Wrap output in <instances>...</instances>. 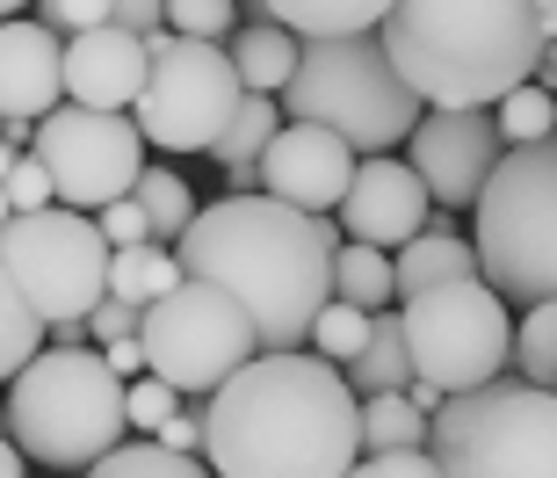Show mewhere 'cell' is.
<instances>
[{
	"instance_id": "cell-1",
	"label": "cell",
	"mask_w": 557,
	"mask_h": 478,
	"mask_svg": "<svg viewBox=\"0 0 557 478\" xmlns=\"http://www.w3.org/2000/svg\"><path fill=\"white\" fill-rule=\"evenodd\" d=\"M355 457H362V399L311 348L253 355L203 406L210 478H348Z\"/></svg>"
},
{
	"instance_id": "cell-2",
	"label": "cell",
	"mask_w": 557,
	"mask_h": 478,
	"mask_svg": "<svg viewBox=\"0 0 557 478\" xmlns=\"http://www.w3.org/2000/svg\"><path fill=\"white\" fill-rule=\"evenodd\" d=\"M333 247L341 232L311 210H289L275 196H218L188 218V232L174 240L182 275H203L218 291H232L247 305L253 348H305L319 305L333 297Z\"/></svg>"
},
{
	"instance_id": "cell-3",
	"label": "cell",
	"mask_w": 557,
	"mask_h": 478,
	"mask_svg": "<svg viewBox=\"0 0 557 478\" xmlns=\"http://www.w3.org/2000/svg\"><path fill=\"white\" fill-rule=\"evenodd\" d=\"M376 44L420 109H493L499 95L536 81L550 29L536 0H392Z\"/></svg>"
},
{
	"instance_id": "cell-4",
	"label": "cell",
	"mask_w": 557,
	"mask_h": 478,
	"mask_svg": "<svg viewBox=\"0 0 557 478\" xmlns=\"http://www.w3.org/2000/svg\"><path fill=\"white\" fill-rule=\"evenodd\" d=\"M8 428H15V450L29 464H51V471H95V464L131 436L124 420V384L109 377L102 348H51L44 341L15 377H8Z\"/></svg>"
},
{
	"instance_id": "cell-5",
	"label": "cell",
	"mask_w": 557,
	"mask_h": 478,
	"mask_svg": "<svg viewBox=\"0 0 557 478\" xmlns=\"http://www.w3.org/2000/svg\"><path fill=\"white\" fill-rule=\"evenodd\" d=\"M283 124H319L348 152H392L413 138L420 95L398 81V65L384 59V44L370 37H326L297 51V73L283 87Z\"/></svg>"
},
{
	"instance_id": "cell-6",
	"label": "cell",
	"mask_w": 557,
	"mask_h": 478,
	"mask_svg": "<svg viewBox=\"0 0 557 478\" xmlns=\"http://www.w3.org/2000/svg\"><path fill=\"white\" fill-rule=\"evenodd\" d=\"M478 275L507 305L557 297V138L499 152L493 182L478 188Z\"/></svg>"
},
{
	"instance_id": "cell-7",
	"label": "cell",
	"mask_w": 557,
	"mask_h": 478,
	"mask_svg": "<svg viewBox=\"0 0 557 478\" xmlns=\"http://www.w3.org/2000/svg\"><path fill=\"white\" fill-rule=\"evenodd\" d=\"M428 457L442 478H557V392L493 377L442 399L428 420Z\"/></svg>"
},
{
	"instance_id": "cell-8",
	"label": "cell",
	"mask_w": 557,
	"mask_h": 478,
	"mask_svg": "<svg viewBox=\"0 0 557 478\" xmlns=\"http://www.w3.org/2000/svg\"><path fill=\"white\" fill-rule=\"evenodd\" d=\"M138 348H145V377L174 384L182 399H210L232 370H247L253 355V327L247 305L203 275H182L160 305H145L138 319Z\"/></svg>"
},
{
	"instance_id": "cell-9",
	"label": "cell",
	"mask_w": 557,
	"mask_h": 478,
	"mask_svg": "<svg viewBox=\"0 0 557 478\" xmlns=\"http://www.w3.org/2000/svg\"><path fill=\"white\" fill-rule=\"evenodd\" d=\"M398 333H406V363H413V377H428L442 399L478 392V384L507 377V355H515V319H507V297L485 291V275L406 297Z\"/></svg>"
},
{
	"instance_id": "cell-10",
	"label": "cell",
	"mask_w": 557,
	"mask_h": 478,
	"mask_svg": "<svg viewBox=\"0 0 557 478\" xmlns=\"http://www.w3.org/2000/svg\"><path fill=\"white\" fill-rule=\"evenodd\" d=\"M239 73H232L225 44H196L174 37V29H152L145 37V87L131 102V124H138L145 146L160 152H210L218 131L232 124L239 109Z\"/></svg>"
},
{
	"instance_id": "cell-11",
	"label": "cell",
	"mask_w": 557,
	"mask_h": 478,
	"mask_svg": "<svg viewBox=\"0 0 557 478\" xmlns=\"http://www.w3.org/2000/svg\"><path fill=\"white\" fill-rule=\"evenodd\" d=\"M0 261L15 269V283L29 297V312L44 319V333L51 327L81 333V319L109 297V240L95 232L87 210L51 204V210L8 218L0 225Z\"/></svg>"
},
{
	"instance_id": "cell-12",
	"label": "cell",
	"mask_w": 557,
	"mask_h": 478,
	"mask_svg": "<svg viewBox=\"0 0 557 478\" xmlns=\"http://www.w3.org/2000/svg\"><path fill=\"white\" fill-rule=\"evenodd\" d=\"M29 160L51 174V196L65 210H102L116 196H131V182L145 174V138L131 124V109L59 102L29 131Z\"/></svg>"
},
{
	"instance_id": "cell-13",
	"label": "cell",
	"mask_w": 557,
	"mask_h": 478,
	"mask_svg": "<svg viewBox=\"0 0 557 478\" xmlns=\"http://www.w3.org/2000/svg\"><path fill=\"white\" fill-rule=\"evenodd\" d=\"M413 174L428 188V204H449V210H471L478 188L493 182L499 167V131H493V109H420L413 124Z\"/></svg>"
},
{
	"instance_id": "cell-14",
	"label": "cell",
	"mask_w": 557,
	"mask_h": 478,
	"mask_svg": "<svg viewBox=\"0 0 557 478\" xmlns=\"http://www.w3.org/2000/svg\"><path fill=\"white\" fill-rule=\"evenodd\" d=\"M348 182H355V152L319 124H283L269 138V152H261V196H275L289 210H311V218L341 210Z\"/></svg>"
},
{
	"instance_id": "cell-15",
	"label": "cell",
	"mask_w": 557,
	"mask_h": 478,
	"mask_svg": "<svg viewBox=\"0 0 557 478\" xmlns=\"http://www.w3.org/2000/svg\"><path fill=\"white\" fill-rule=\"evenodd\" d=\"M428 218V188H420V174L406 160H392V152H370V160H355V182L348 196H341V225H348V240H362V247H406L413 232Z\"/></svg>"
},
{
	"instance_id": "cell-16",
	"label": "cell",
	"mask_w": 557,
	"mask_h": 478,
	"mask_svg": "<svg viewBox=\"0 0 557 478\" xmlns=\"http://www.w3.org/2000/svg\"><path fill=\"white\" fill-rule=\"evenodd\" d=\"M145 87V37L124 22L65 37V95L81 109H131Z\"/></svg>"
},
{
	"instance_id": "cell-17",
	"label": "cell",
	"mask_w": 557,
	"mask_h": 478,
	"mask_svg": "<svg viewBox=\"0 0 557 478\" xmlns=\"http://www.w3.org/2000/svg\"><path fill=\"white\" fill-rule=\"evenodd\" d=\"M65 102V37L44 22H0V117L37 124Z\"/></svg>"
},
{
	"instance_id": "cell-18",
	"label": "cell",
	"mask_w": 557,
	"mask_h": 478,
	"mask_svg": "<svg viewBox=\"0 0 557 478\" xmlns=\"http://www.w3.org/2000/svg\"><path fill=\"white\" fill-rule=\"evenodd\" d=\"M275 131H283V102H275V95H239L232 124L218 131V146H210V160L225 167L232 196H253V188H261V152H269Z\"/></svg>"
},
{
	"instance_id": "cell-19",
	"label": "cell",
	"mask_w": 557,
	"mask_h": 478,
	"mask_svg": "<svg viewBox=\"0 0 557 478\" xmlns=\"http://www.w3.org/2000/svg\"><path fill=\"white\" fill-rule=\"evenodd\" d=\"M471 275H478V254L456 232H413L406 247H392V291L398 297L442 291V283H471Z\"/></svg>"
},
{
	"instance_id": "cell-20",
	"label": "cell",
	"mask_w": 557,
	"mask_h": 478,
	"mask_svg": "<svg viewBox=\"0 0 557 478\" xmlns=\"http://www.w3.org/2000/svg\"><path fill=\"white\" fill-rule=\"evenodd\" d=\"M261 15L283 22L297 44H326V37H370L392 15V0H261Z\"/></svg>"
},
{
	"instance_id": "cell-21",
	"label": "cell",
	"mask_w": 557,
	"mask_h": 478,
	"mask_svg": "<svg viewBox=\"0 0 557 478\" xmlns=\"http://www.w3.org/2000/svg\"><path fill=\"white\" fill-rule=\"evenodd\" d=\"M297 51H305V44L289 37L283 22H247V29L225 37V59H232V73H239L247 95H283L289 73H297Z\"/></svg>"
},
{
	"instance_id": "cell-22",
	"label": "cell",
	"mask_w": 557,
	"mask_h": 478,
	"mask_svg": "<svg viewBox=\"0 0 557 478\" xmlns=\"http://www.w3.org/2000/svg\"><path fill=\"white\" fill-rule=\"evenodd\" d=\"M355 399H384V392H406L413 384V363H406V333H398V312H376L370 319V341L355 363H341Z\"/></svg>"
},
{
	"instance_id": "cell-23",
	"label": "cell",
	"mask_w": 557,
	"mask_h": 478,
	"mask_svg": "<svg viewBox=\"0 0 557 478\" xmlns=\"http://www.w3.org/2000/svg\"><path fill=\"white\" fill-rule=\"evenodd\" d=\"M182 283V261H174V247H116L109 254V297L116 305H131V312H145V305H160L166 291Z\"/></svg>"
},
{
	"instance_id": "cell-24",
	"label": "cell",
	"mask_w": 557,
	"mask_h": 478,
	"mask_svg": "<svg viewBox=\"0 0 557 478\" xmlns=\"http://www.w3.org/2000/svg\"><path fill=\"white\" fill-rule=\"evenodd\" d=\"M333 297L341 305H355V312H384L392 305V254L384 247H362V240H348V247H333Z\"/></svg>"
},
{
	"instance_id": "cell-25",
	"label": "cell",
	"mask_w": 557,
	"mask_h": 478,
	"mask_svg": "<svg viewBox=\"0 0 557 478\" xmlns=\"http://www.w3.org/2000/svg\"><path fill=\"white\" fill-rule=\"evenodd\" d=\"M131 196H138L145 225H152V247H174L188 232V218H196V196H188V182L174 167H145L138 182H131Z\"/></svg>"
},
{
	"instance_id": "cell-26",
	"label": "cell",
	"mask_w": 557,
	"mask_h": 478,
	"mask_svg": "<svg viewBox=\"0 0 557 478\" xmlns=\"http://www.w3.org/2000/svg\"><path fill=\"white\" fill-rule=\"evenodd\" d=\"M392 450H428V414H413L406 392L362 399V457H392Z\"/></svg>"
},
{
	"instance_id": "cell-27",
	"label": "cell",
	"mask_w": 557,
	"mask_h": 478,
	"mask_svg": "<svg viewBox=\"0 0 557 478\" xmlns=\"http://www.w3.org/2000/svg\"><path fill=\"white\" fill-rule=\"evenodd\" d=\"M515 377L521 384H536V392H557V297H543V305H529L515 327Z\"/></svg>"
},
{
	"instance_id": "cell-28",
	"label": "cell",
	"mask_w": 557,
	"mask_h": 478,
	"mask_svg": "<svg viewBox=\"0 0 557 478\" xmlns=\"http://www.w3.org/2000/svg\"><path fill=\"white\" fill-rule=\"evenodd\" d=\"M493 131H499V146H507V152L557 138V95H543L536 81H521L515 95H499V102H493Z\"/></svg>"
},
{
	"instance_id": "cell-29",
	"label": "cell",
	"mask_w": 557,
	"mask_h": 478,
	"mask_svg": "<svg viewBox=\"0 0 557 478\" xmlns=\"http://www.w3.org/2000/svg\"><path fill=\"white\" fill-rule=\"evenodd\" d=\"M37 348H44V319L29 312V297H22L15 269L0 261V384H8V377H15Z\"/></svg>"
},
{
	"instance_id": "cell-30",
	"label": "cell",
	"mask_w": 557,
	"mask_h": 478,
	"mask_svg": "<svg viewBox=\"0 0 557 478\" xmlns=\"http://www.w3.org/2000/svg\"><path fill=\"white\" fill-rule=\"evenodd\" d=\"M370 319L376 312H355V305H341V297H326V305H319V319H311V355H326L333 370H341V363H355V355H362V341H370Z\"/></svg>"
},
{
	"instance_id": "cell-31",
	"label": "cell",
	"mask_w": 557,
	"mask_h": 478,
	"mask_svg": "<svg viewBox=\"0 0 557 478\" xmlns=\"http://www.w3.org/2000/svg\"><path fill=\"white\" fill-rule=\"evenodd\" d=\"M160 22L174 37H196V44H225L239 29V0H166Z\"/></svg>"
},
{
	"instance_id": "cell-32",
	"label": "cell",
	"mask_w": 557,
	"mask_h": 478,
	"mask_svg": "<svg viewBox=\"0 0 557 478\" xmlns=\"http://www.w3.org/2000/svg\"><path fill=\"white\" fill-rule=\"evenodd\" d=\"M182 414V392L174 384H160V377H131L124 384V420L131 428H160V420Z\"/></svg>"
},
{
	"instance_id": "cell-33",
	"label": "cell",
	"mask_w": 557,
	"mask_h": 478,
	"mask_svg": "<svg viewBox=\"0 0 557 478\" xmlns=\"http://www.w3.org/2000/svg\"><path fill=\"white\" fill-rule=\"evenodd\" d=\"M95 232L109 240V254H116V247H145V240H152L138 196H116V204H102V210H95Z\"/></svg>"
},
{
	"instance_id": "cell-34",
	"label": "cell",
	"mask_w": 557,
	"mask_h": 478,
	"mask_svg": "<svg viewBox=\"0 0 557 478\" xmlns=\"http://www.w3.org/2000/svg\"><path fill=\"white\" fill-rule=\"evenodd\" d=\"M102 22H116L109 0H44V29L51 37H81V29H102Z\"/></svg>"
},
{
	"instance_id": "cell-35",
	"label": "cell",
	"mask_w": 557,
	"mask_h": 478,
	"mask_svg": "<svg viewBox=\"0 0 557 478\" xmlns=\"http://www.w3.org/2000/svg\"><path fill=\"white\" fill-rule=\"evenodd\" d=\"M0 188H8V210H15V218H22V210H51V204H59V196H51V174H44L29 152L8 167V182H0Z\"/></svg>"
},
{
	"instance_id": "cell-36",
	"label": "cell",
	"mask_w": 557,
	"mask_h": 478,
	"mask_svg": "<svg viewBox=\"0 0 557 478\" xmlns=\"http://www.w3.org/2000/svg\"><path fill=\"white\" fill-rule=\"evenodd\" d=\"M348 478H442V464L428 450H392V457H355Z\"/></svg>"
},
{
	"instance_id": "cell-37",
	"label": "cell",
	"mask_w": 557,
	"mask_h": 478,
	"mask_svg": "<svg viewBox=\"0 0 557 478\" xmlns=\"http://www.w3.org/2000/svg\"><path fill=\"white\" fill-rule=\"evenodd\" d=\"M138 319H145V312H131V305L102 297V305L81 319V333H95V348H109V341H131V333H138Z\"/></svg>"
},
{
	"instance_id": "cell-38",
	"label": "cell",
	"mask_w": 557,
	"mask_h": 478,
	"mask_svg": "<svg viewBox=\"0 0 557 478\" xmlns=\"http://www.w3.org/2000/svg\"><path fill=\"white\" fill-rule=\"evenodd\" d=\"M152 442H160V450H174V457H203V414H174V420H160V428H152Z\"/></svg>"
},
{
	"instance_id": "cell-39",
	"label": "cell",
	"mask_w": 557,
	"mask_h": 478,
	"mask_svg": "<svg viewBox=\"0 0 557 478\" xmlns=\"http://www.w3.org/2000/svg\"><path fill=\"white\" fill-rule=\"evenodd\" d=\"M102 363H109V377H116V384L145 377V348H138V333H131V341H109V348H102Z\"/></svg>"
},
{
	"instance_id": "cell-40",
	"label": "cell",
	"mask_w": 557,
	"mask_h": 478,
	"mask_svg": "<svg viewBox=\"0 0 557 478\" xmlns=\"http://www.w3.org/2000/svg\"><path fill=\"white\" fill-rule=\"evenodd\" d=\"M109 8H116V22H124V29H138V37L166 29V22H160V8H166V0H109Z\"/></svg>"
},
{
	"instance_id": "cell-41",
	"label": "cell",
	"mask_w": 557,
	"mask_h": 478,
	"mask_svg": "<svg viewBox=\"0 0 557 478\" xmlns=\"http://www.w3.org/2000/svg\"><path fill=\"white\" fill-rule=\"evenodd\" d=\"M406 399H413V414H442V392H434V384H428V377H413V384H406Z\"/></svg>"
},
{
	"instance_id": "cell-42",
	"label": "cell",
	"mask_w": 557,
	"mask_h": 478,
	"mask_svg": "<svg viewBox=\"0 0 557 478\" xmlns=\"http://www.w3.org/2000/svg\"><path fill=\"white\" fill-rule=\"evenodd\" d=\"M536 87H543V95H550V87H557V37L543 44V59H536Z\"/></svg>"
},
{
	"instance_id": "cell-43",
	"label": "cell",
	"mask_w": 557,
	"mask_h": 478,
	"mask_svg": "<svg viewBox=\"0 0 557 478\" xmlns=\"http://www.w3.org/2000/svg\"><path fill=\"white\" fill-rule=\"evenodd\" d=\"M22 464H29V457H22V450H15V442H8V436H0V478H22Z\"/></svg>"
},
{
	"instance_id": "cell-44",
	"label": "cell",
	"mask_w": 557,
	"mask_h": 478,
	"mask_svg": "<svg viewBox=\"0 0 557 478\" xmlns=\"http://www.w3.org/2000/svg\"><path fill=\"white\" fill-rule=\"evenodd\" d=\"M536 15H543V29L557 37V0H536Z\"/></svg>"
},
{
	"instance_id": "cell-45",
	"label": "cell",
	"mask_w": 557,
	"mask_h": 478,
	"mask_svg": "<svg viewBox=\"0 0 557 478\" xmlns=\"http://www.w3.org/2000/svg\"><path fill=\"white\" fill-rule=\"evenodd\" d=\"M15 160H22V152H15V146H0V182H8V167H15Z\"/></svg>"
},
{
	"instance_id": "cell-46",
	"label": "cell",
	"mask_w": 557,
	"mask_h": 478,
	"mask_svg": "<svg viewBox=\"0 0 557 478\" xmlns=\"http://www.w3.org/2000/svg\"><path fill=\"white\" fill-rule=\"evenodd\" d=\"M8 218H15V210H8V188H0V225H8Z\"/></svg>"
},
{
	"instance_id": "cell-47",
	"label": "cell",
	"mask_w": 557,
	"mask_h": 478,
	"mask_svg": "<svg viewBox=\"0 0 557 478\" xmlns=\"http://www.w3.org/2000/svg\"><path fill=\"white\" fill-rule=\"evenodd\" d=\"M15 8H22V0H0V22H8V15H15Z\"/></svg>"
},
{
	"instance_id": "cell-48",
	"label": "cell",
	"mask_w": 557,
	"mask_h": 478,
	"mask_svg": "<svg viewBox=\"0 0 557 478\" xmlns=\"http://www.w3.org/2000/svg\"><path fill=\"white\" fill-rule=\"evenodd\" d=\"M73 478H95V471H73Z\"/></svg>"
}]
</instances>
